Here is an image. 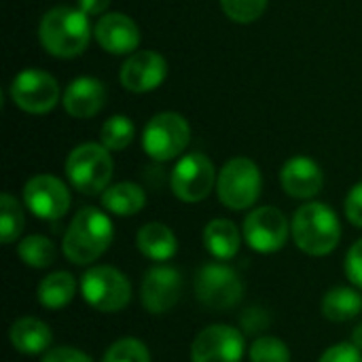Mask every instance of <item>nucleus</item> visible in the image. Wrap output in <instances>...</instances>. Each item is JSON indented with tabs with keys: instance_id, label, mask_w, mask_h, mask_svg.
Returning a JSON list of instances; mask_svg holds the SVG:
<instances>
[{
	"instance_id": "1",
	"label": "nucleus",
	"mask_w": 362,
	"mask_h": 362,
	"mask_svg": "<svg viewBox=\"0 0 362 362\" xmlns=\"http://www.w3.org/2000/svg\"><path fill=\"white\" fill-rule=\"evenodd\" d=\"M91 34L87 13L72 6H55L47 11L38 28L45 51L62 59L81 55L87 49Z\"/></svg>"
},
{
	"instance_id": "2",
	"label": "nucleus",
	"mask_w": 362,
	"mask_h": 362,
	"mask_svg": "<svg viewBox=\"0 0 362 362\" xmlns=\"http://www.w3.org/2000/svg\"><path fill=\"white\" fill-rule=\"evenodd\" d=\"M115 229L110 218L98 208H83L72 218L64 235V255L74 265H87L98 261L112 244Z\"/></svg>"
},
{
	"instance_id": "3",
	"label": "nucleus",
	"mask_w": 362,
	"mask_h": 362,
	"mask_svg": "<svg viewBox=\"0 0 362 362\" xmlns=\"http://www.w3.org/2000/svg\"><path fill=\"white\" fill-rule=\"evenodd\" d=\"M293 238L297 248L305 255L325 257L337 248L341 240V225L331 206L312 202L295 212Z\"/></svg>"
},
{
	"instance_id": "4",
	"label": "nucleus",
	"mask_w": 362,
	"mask_h": 362,
	"mask_svg": "<svg viewBox=\"0 0 362 362\" xmlns=\"http://www.w3.org/2000/svg\"><path fill=\"white\" fill-rule=\"evenodd\" d=\"M66 176L83 195H98L108 189L112 178V157L106 146L95 142L78 144L66 159Z\"/></svg>"
},
{
	"instance_id": "5",
	"label": "nucleus",
	"mask_w": 362,
	"mask_h": 362,
	"mask_svg": "<svg viewBox=\"0 0 362 362\" xmlns=\"http://www.w3.org/2000/svg\"><path fill=\"white\" fill-rule=\"evenodd\" d=\"M261 172L255 161L248 157H235L229 159L221 176L216 180V191L218 199L229 208V210H246L255 206V202L261 195Z\"/></svg>"
},
{
	"instance_id": "6",
	"label": "nucleus",
	"mask_w": 362,
	"mask_h": 362,
	"mask_svg": "<svg viewBox=\"0 0 362 362\" xmlns=\"http://www.w3.org/2000/svg\"><path fill=\"white\" fill-rule=\"evenodd\" d=\"M81 295L93 310L112 314L127 308L132 299V284L125 274L115 267H91L81 278Z\"/></svg>"
},
{
	"instance_id": "7",
	"label": "nucleus",
	"mask_w": 362,
	"mask_h": 362,
	"mask_svg": "<svg viewBox=\"0 0 362 362\" xmlns=\"http://www.w3.org/2000/svg\"><path fill=\"white\" fill-rule=\"evenodd\" d=\"M191 140V127L187 119L178 112H159L155 115L142 134L144 153L155 161L176 159Z\"/></svg>"
},
{
	"instance_id": "8",
	"label": "nucleus",
	"mask_w": 362,
	"mask_h": 362,
	"mask_svg": "<svg viewBox=\"0 0 362 362\" xmlns=\"http://www.w3.org/2000/svg\"><path fill=\"white\" fill-rule=\"evenodd\" d=\"M195 295L210 310H231L244 295L240 276L221 263L204 265L195 276Z\"/></svg>"
},
{
	"instance_id": "9",
	"label": "nucleus",
	"mask_w": 362,
	"mask_h": 362,
	"mask_svg": "<svg viewBox=\"0 0 362 362\" xmlns=\"http://www.w3.org/2000/svg\"><path fill=\"white\" fill-rule=\"evenodd\" d=\"M11 98L21 110L30 115H45L55 108L59 100V85L49 72L30 68L13 78Z\"/></svg>"
},
{
	"instance_id": "10",
	"label": "nucleus",
	"mask_w": 362,
	"mask_h": 362,
	"mask_svg": "<svg viewBox=\"0 0 362 362\" xmlns=\"http://www.w3.org/2000/svg\"><path fill=\"white\" fill-rule=\"evenodd\" d=\"M216 172L212 161L202 153L182 157L172 172V191L180 202L197 204L206 199L214 187Z\"/></svg>"
},
{
	"instance_id": "11",
	"label": "nucleus",
	"mask_w": 362,
	"mask_h": 362,
	"mask_svg": "<svg viewBox=\"0 0 362 362\" xmlns=\"http://www.w3.org/2000/svg\"><path fill=\"white\" fill-rule=\"evenodd\" d=\"M23 202L34 216L42 221H57L70 208V193L59 178L38 174L25 182Z\"/></svg>"
},
{
	"instance_id": "12",
	"label": "nucleus",
	"mask_w": 362,
	"mask_h": 362,
	"mask_svg": "<svg viewBox=\"0 0 362 362\" xmlns=\"http://www.w3.org/2000/svg\"><path fill=\"white\" fill-rule=\"evenodd\" d=\"M244 238L248 246L257 252H263V255L276 252L286 244L288 221L274 206L257 208L244 221Z\"/></svg>"
},
{
	"instance_id": "13",
	"label": "nucleus",
	"mask_w": 362,
	"mask_h": 362,
	"mask_svg": "<svg viewBox=\"0 0 362 362\" xmlns=\"http://www.w3.org/2000/svg\"><path fill=\"white\" fill-rule=\"evenodd\" d=\"M244 356V335L229 325H212L204 329L193 346V362H240Z\"/></svg>"
},
{
	"instance_id": "14",
	"label": "nucleus",
	"mask_w": 362,
	"mask_h": 362,
	"mask_svg": "<svg viewBox=\"0 0 362 362\" xmlns=\"http://www.w3.org/2000/svg\"><path fill=\"white\" fill-rule=\"evenodd\" d=\"M182 295V276L170 265H157L146 272L140 288L142 305L151 314L170 312Z\"/></svg>"
},
{
	"instance_id": "15",
	"label": "nucleus",
	"mask_w": 362,
	"mask_h": 362,
	"mask_svg": "<svg viewBox=\"0 0 362 362\" xmlns=\"http://www.w3.org/2000/svg\"><path fill=\"white\" fill-rule=\"evenodd\" d=\"M168 76V62L155 51H136L121 66L119 78L127 91L146 93L157 89Z\"/></svg>"
},
{
	"instance_id": "16",
	"label": "nucleus",
	"mask_w": 362,
	"mask_h": 362,
	"mask_svg": "<svg viewBox=\"0 0 362 362\" xmlns=\"http://www.w3.org/2000/svg\"><path fill=\"white\" fill-rule=\"evenodd\" d=\"M93 36L100 42V47L112 55L134 53L140 45V30L136 21L123 13L104 15L93 28Z\"/></svg>"
},
{
	"instance_id": "17",
	"label": "nucleus",
	"mask_w": 362,
	"mask_h": 362,
	"mask_svg": "<svg viewBox=\"0 0 362 362\" xmlns=\"http://www.w3.org/2000/svg\"><path fill=\"white\" fill-rule=\"evenodd\" d=\"M66 112L74 119H91L106 104V87L100 78L78 76L74 78L62 98Z\"/></svg>"
},
{
	"instance_id": "18",
	"label": "nucleus",
	"mask_w": 362,
	"mask_h": 362,
	"mask_svg": "<svg viewBox=\"0 0 362 362\" xmlns=\"http://www.w3.org/2000/svg\"><path fill=\"white\" fill-rule=\"evenodd\" d=\"M282 189L297 199H310L320 193L325 176L320 165L310 157H293L280 172Z\"/></svg>"
},
{
	"instance_id": "19",
	"label": "nucleus",
	"mask_w": 362,
	"mask_h": 362,
	"mask_svg": "<svg viewBox=\"0 0 362 362\" xmlns=\"http://www.w3.org/2000/svg\"><path fill=\"white\" fill-rule=\"evenodd\" d=\"M51 341H53L51 329L38 318H30V316L19 318L11 327V344L21 354L34 356V354L47 352Z\"/></svg>"
},
{
	"instance_id": "20",
	"label": "nucleus",
	"mask_w": 362,
	"mask_h": 362,
	"mask_svg": "<svg viewBox=\"0 0 362 362\" xmlns=\"http://www.w3.org/2000/svg\"><path fill=\"white\" fill-rule=\"evenodd\" d=\"M136 244L140 252L153 261H168L176 255V248H178L176 235L163 223L144 225L136 235Z\"/></svg>"
},
{
	"instance_id": "21",
	"label": "nucleus",
	"mask_w": 362,
	"mask_h": 362,
	"mask_svg": "<svg viewBox=\"0 0 362 362\" xmlns=\"http://www.w3.org/2000/svg\"><path fill=\"white\" fill-rule=\"evenodd\" d=\"M204 246L221 261H229L240 250V231L235 223L227 218H214L204 229Z\"/></svg>"
},
{
	"instance_id": "22",
	"label": "nucleus",
	"mask_w": 362,
	"mask_h": 362,
	"mask_svg": "<svg viewBox=\"0 0 362 362\" xmlns=\"http://www.w3.org/2000/svg\"><path fill=\"white\" fill-rule=\"evenodd\" d=\"M146 204V193L136 182H119L102 193V206L119 216L138 214Z\"/></svg>"
},
{
	"instance_id": "23",
	"label": "nucleus",
	"mask_w": 362,
	"mask_h": 362,
	"mask_svg": "<svg viewBox=\"0 0 362 362\" xmlns=\"http://www.w3.org/2000/svg\"><path fill=\"white\" fill-rule=\"evenodd\" d=\"M76 293V282L68 272H55L38 284V301L47 310L66 308Z\"/></svg>"
},
{
	"instance_id": "24",
	"label": "nucleus",
	"mask_w": 362,
	"mask_h": 362,
	"mask_svg": "<svg viewBox=\"0 0 362 362\" xmlns=\"http://www.w3.org/2000/svg\"><path fill=\"white\" fill-rule=\"evenodd\" d=\"M362 312V297L346 286L333 288L322 299V314L331 322H348Z\"/></svg>"
},
{
	"instance_id": "25",
	"label": "nucleus",
	"mask_w": 362,
	"mask_h": 362,
	"mask_svg": "<svg viewBox=\"0 0 362 362\" xmlns=\"http://www.w3.org/2000/svg\"><path fill=\"white\" fill-rule=\"evenodd\" d=\"M19 259L34 269H42L55 263L57 259V250L53 246V242L45 235H28L19 242L17 246Z\"/></svg>"
},
{
	"instance_id": "26",
	"label": "nucleus",
	"mask_w": 362,
	"mask_h": 362,
	"mask_svg": "<svg viewBox=\"0 0 362 362\" xmlns=\"http://www.w3.org/2000/svg\"><path fill=\"white\" fill-rule=\"evenodd\" d=\"M134 134H136V127L132 119H127L125 115H115L102 125L100 140H102V146H106L108 151H123L132 144Z\"/></svg>"
},
{
	"instance_id": "27",
	"label": "nucleus",
	"mask_w": 362,
	"mask_h": 362,
	"mask_svg": "<svg viewBox=\"0 0 362 362\" xmlns=\"http://www.w3.org/2000/svg\"><path fill=\"white\" fill-rule=\"evenodd\" d=\"M25 218L17 204V199L8 193H2L0 197V240L4 244H11L17 240L23 231Z\"/></svg>"
},
{
	"instance_id": "28",
	"label": "nucleus",
	"mask_w": 362,
	"mask_h": 362,
	"mask_svg": "<svg viewBox=\"0 0 362 362\" xmlns=\"http://www.w3.org/2000/svg\"><path fill=\"white\" fill-rule=\"evenodd\" d=\"M102 362H151V352L140 339L125 337L106 350Z\"/></svg>"
},
{
	"instance_id": "29",
	"label": "nucleus",
	"mask_w": 362,
	"mask_h": 362,
	"mask_svg": "<svg viewBox=\"0 0 362 362\" xmlns=\"http://www.w3.org/2000/svg\"><path fill=\"white\" fill-rule=\"evenodd\" d=\"M250 362H291V350L278 337H259L250 346Z\"/></svg>"
},
{
	"instance_id": "30",
	"label": "nucleus",
	"mask_w": 362,
	"mask_h": 362,
	"mask_svg": "<svg viewBox=\"0 0 362 362\" xmlns=\"http://www.w3.org/2000/svg\"><path fill=\"white\" fill-rule=\"evenodd\" d=\"M221 6L231 21L252 23L265 13L267 0H221Z\"/></svg>"
},
{
	"instance_id": "31",
	"label": "nucleus",
	"mask_w": 362,
	"mask_h": 362,
	"mask_svg": "<svg viewBox=\"0 0 362 362\" xmlns=\"http://www.w3.org/2000/svg\"><path fill=\"white\" fill-rule=\"evenodd\" d=\"M318 362H362V352L352 344H337L329 348Z\"/></svg>"
},
{
	"instance_id": "32",
	"label": "nucleus",
	"mask_w": 362,
	"mask_h": 362,
	"mask_svg": "<svg viewBox=\"0 0 362 362\" xmlns=\"http://www.w3.org/2000/svg\"><path fill=\"white\" fill-rule=\"evenodd\" d=\"M346 274L352 284L362 288V240H358L346 257Z\"/></svg>"
},
{
	"instance_id": "33",
	"label": "nucleus",
	"mask_w": 362,
	"mask_h": 362,
	"mask_svg": "<svg viewBox=\"0 0 362 362\" xmlns=\"http://www.w3.org/2000/svg\"><path fill=\"white\" fill-rule=\"evenodd\" d=\"M346 216L352 225L362 229V182L352 187L346 197Z\"/></svg>"
},
{
	"instance_id": "34",
	"label": "nucleus",
	"mask_w": 362,
	"mask_h": 362,
	"mask_svg": "<svg viewBox=\"0 0 362 362\" xmlns=\"http://www.w3.org/2000/svg\"><path fill=\"white\" fill-rule=\"evenodd\" d=\"M40 362H93L85 352L76 348H53Z\"/></svg>"
},
{
	"instance_id": "35",
	"label": "nucleus",
	"mask_w": 362,
	"mask_h": 362,
	"mask_svg": "<svg viewBox=\"0 0 362 362\" xmlns=\"http://www.w3.org/2000/svg\"><path fill=\"white\" fill-rule=\"evenodd\" d=\"M110 0H78V8L87 15H100L108 8Z\"/></svg>"
},
{
	"instance_id": "36",
	"label": "nucleus",
	"mask_w": 362,
	"mask_h": 362,
	"mask_svg": "<svg viewBox=\"0 0 362 362\" xmlns=\"http://www.w3.org/2000/svg\"><path fill=\"white\" fill-rule=\"evenodd\" d=\"M352 346H356L362 352V325H358L352 333Z\"/></svg>"
}]
</instances>
